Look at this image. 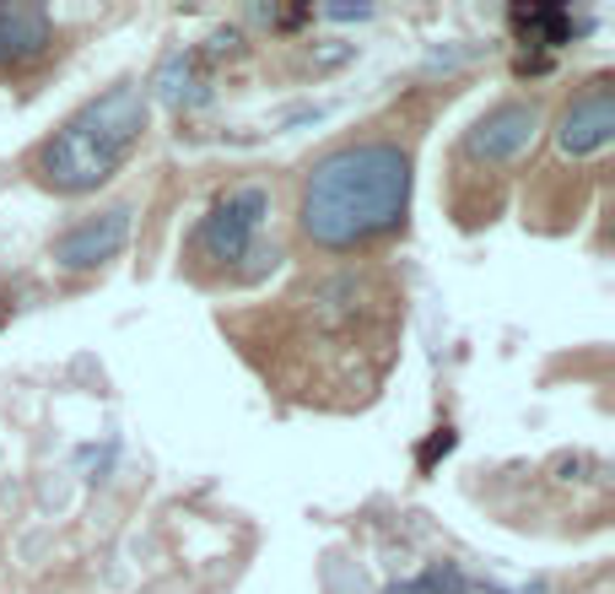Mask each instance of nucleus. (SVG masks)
I'll return each mask as SVG.
<instances>
[{
  "label": "nucleus",
  "mask_w": 615,
  "mask_h": 594,
  "mask_svg": "<svg viewBox=\"0 0 615 594\" xmlns=\"http://www.w3.org/2000/svg\"><path fill=\"white\" fill-rule=\"evenodd\" d=\"M410 212V157L389 141H357L319 157L303 178L297 222L319 249H357L394 233Z\"/></svg>",
  "instance_id": "1"
},
{
  "label": "nucleus",
  "mask_w": 615,
  "mask_h": 594,
  "mask_svg": "<svg viewBox=\"0 0 615 594\" xmlns=\"http://www.w3.org/2000/svg\"><path fill=\"white\" fill-rule=\"evenodd\" d=\"M141 135H146V92L141 86H109L103 98L76 109L43 141L39 168L60 195H86L130 163Z\"/></svg>",
  "instance_id": "2"
},
{
  "label": "nucleus",
  "mask_w": 615,
  "mask_h": 594,
  "mask_svg": "<svg viewBox=\"0 0 615 594\" xmlns=\"http://www.w3.org/2000/svg\"><path fill=\"white\" fill-rule=\"evenodd\" d=\"M265 216H270V195H265L259 184L227 190V195H222V201L201 216L195 244H201V255L233 265V259H244L248 249H254V233L265 227Z\"/></svg>",
  "instance_id": "3"
},
{
  "label": "nucleus",
  "mask_w": 615,
  "mask_h": 594,
  "mask_svg": "<svg viewBox=\"0 0 615 594\" xmlns=\"http://www.w3.org/2000/svg\"><path fill=\"white\" fill-rule=\"evenodd\" d=\"M534 130H540V109L534 103H496L492 114H481L475 130L464 135V152L475 163H513V157L530 152Z\"/></svg>",
  "instance_id": "4"
},
{
  "label": "nucleus",
  "mask_w": 615,
  "mask_h": 594,
  "mask_svg": "<svg viewBox=\"0 0 615 594\" xmlns=\"http://www.w3.org/2000/svg\"><path fill=\"white\" fill-rule=\"evenodd\" d=\"M611 141H615V92H611V82L599 76L588 92H577L573 103H567V114H562V125H556V146H562L567 157H594V152H605Z\"/></svg>",
  "instance_id": "5"
},
{
  "label": "nucleus",
  "mask_w": 615,
  "mask_h": 594,
  "mask_svg": "<svg viewBox=\"0 0 615 594\" xmlns=\"http://www.w3.org/2000/svg\"><path fill=\"white\" fill-rule=\"evenodd\" d=\"M130 244V206H109V212L86 216L82 227H71L65 238H54V259L65 270H98Z\"/></svg>",
  "instance_id": "6"
},
{
  "label": "nucleus",
  "mask_w": 615,
  "mask_h": 594,
  "mask_svg": "<svg viewBox=\"0 0 615 594\" xmlns=\"http://www.w3.org/2000/svg\"><path fill=\"white\" fill-rule=\"evenodd\" d=\"M54 43V22L43 6L28 0H0V60H39L43 49Z\"/></svg>",
  "instance_id": "7"
},
{
  "label": "nucleus",
  "mask_w": 615,
  "mask_h": 594,
  "mask_svg": "<svg viewBox=\"0 0 615 594\" xmlns=\"http://www.w3.org/2000/svg\"><path fill=\"white\" fill-rule=\"evenodd\" d=\"M157 98L167 109H205L211 103V76H205V54L201 49H173L157 65Z\"/></svg>",
  "instance_id": "8"
},
{
  "label": "nucleus",
  "mask_w": 615,
  "mask_h": 594,
  "mask_svg": "<svg viewBox=\"0 0 615 594\" xmlns=\"http://www.w3.org/2000/svg\"><path fill=\"white\" fill-rule=\"evenodd\" d=\"M508 28H513V39L530 43V49H556V43L573 39V17L562 6H513Z\"/></svg>",
  "instance_id": "9"
},
{
  "label": "nucleus",
  "mask_w": 615,
  "mask_h": 594,
  "mask_svg": "<svg viewBox=\"0 0 615 594\" xmlns=\"http://www.w3.org/2000/svg\"><path fill=\"white\" fill-rule=\"evenodd\" d=\"M383 594H475V578L459 562H432V567H421L406 584H389Z\"/></svg>",
  "instance_id": "10"
},
{
  "label": "nucleus",
  "mask_w": 615,
  "mask_h": 594,
  "mask_svg": "<svg viewBox=\"0 0 615 594\" xmlns=\"http://www.w3.org/2000/svg\"><path fill=\"white\" fill-rule=\"evenodd\" d=\"M453 443H459V432H453V427H438V432H432V438L421 443V454H416V465H421V470H432V465H438V460H443V454H453Z\"/></svg>",
  "instance_id": "11"
},
{
  "label": "nucleus",
  "mask_w": 615,
  "mask_h": 594,
  "mask_svg": "<svg viewBox=\"0 0 615 594\" xmlns=\"http://www.w3.org/2000/svg\"><path fill=\"white\" fill-rule=\"evenodd\" d=\"M238 49H244V33H238V28H222V33L211 39L205 54H211V60H222V54H238Z\"/></svg>",
  "instance_id": "12"
},
{
  "label": "nucleus",
  "mask_w": 615,
  "mask_h": 594,
  "mask_svg": "<svg viewBox=\"0 0 615 594\" xmlns=\"http://www.w3.org/2000/svg\"><path fill=\"white\" fill-rule=\"evenodd\" d=\"M325 17H335V22H362V17H372V6H325Z\"/></svg>",
  "instance_id": "13"
},
{
  "label": "nucleus",
  "mask_w": 615,
  "mask_h": 594,
  "mask_svg": "<svg viewBox=\"0 0 615 594\" xmlns=\"http://www.w3.org/2000/svg\"><path fill=\"white\" fill-rule=\"evenodd\" d=\"M551 71V54H519V76H545Z\"/></svg>",
  "instance_id": "14"
},
{
  "label": "nucleus",
  "mask_w": 615,
  "mask_h": 594,
  "mask_svg": "<svg viewBox=\"0 0 615 594\" xmlns=\"http://www.w3.org/2000/svg\"><path fill=\"white\" fill-rule=\"evenodd\" d=\"M0 65H6V60H0Z\"/></svg>",
  "instance_id": "15"
}]
</instances>
